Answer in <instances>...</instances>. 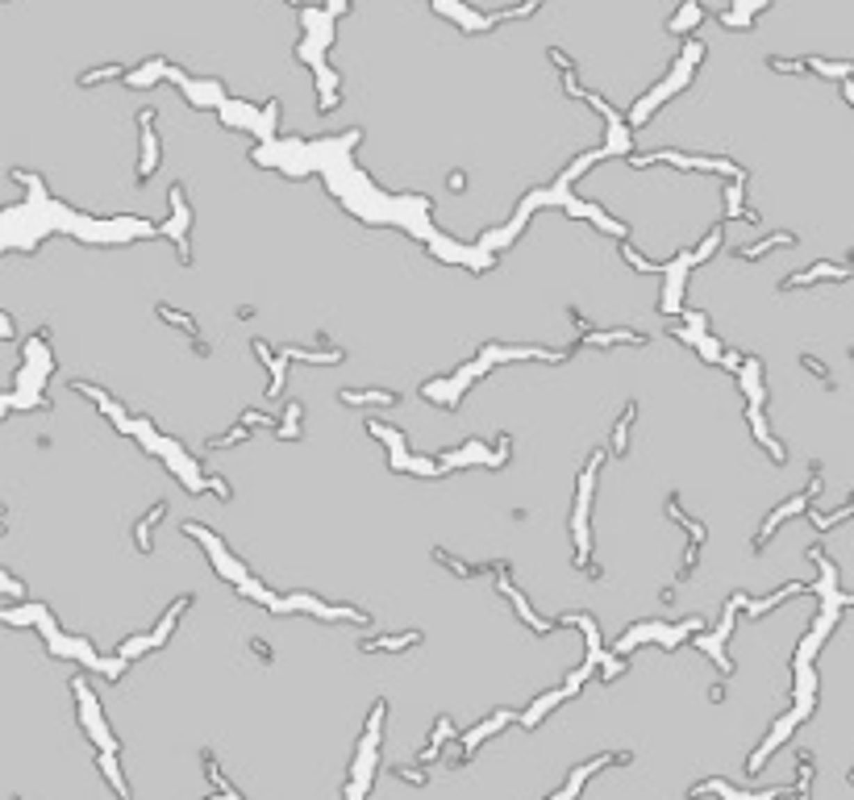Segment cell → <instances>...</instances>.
<instances>
[{
    "label": "cell",
    "mask_w": 854,
    "mask_h": 800,
    "mask_svg": "<svg viewBox=\"0 0 854 800\" xmlns=\"http://www.w3.org/2000/svg\"><path fill=\"white\" fill-rule=\"evenodd\" d=\"M250 650L263 659V663H271V646H263V642H250Z\"/></svg>",
    "instance_id": "cell-22"
},
{
    "label": "cell",
    "mask_w": 854,
    "mask_h": 800,
    "mask_svg": "<svg viewBox=\"0 0 854 800\" xmlns=\"http://www.w3.org/2000/svg\"><path fill=\"white\" fill-rule=\"evenodd\" d=\"M255 355H259V359H263V363H275V359H271V351H267V342H263V338H255Z\"/></svg>",
    "instance_id": "cell-21"
},
{
    "label": "cell",
    "mask_w": 854,
    "mask_h": 800,
    "mask_svg": "<svg viewBox=\"0 0 854 800\" xmlns=\"http://www.w3.org/2000/svg\"><path fill=\"white\" fill-rule=\"evenodd\" d=\"M792 242H796V234H771L767 242H755V246L738 250V259H759V255H767L771 246H792Z\"/></svg>",
    "instance_id": "cell-4"
},
{
    "label": "cell",
    "mask_w": 854,
    "mask_h": 800,
    "mask_svg": "<svg viewBox=\"0 0 854 800\" xmlns=\"http://www.w3.org/2000/svg\"><path fill=\"white\" fill-rule=\"evenodd\" d=\"M634 413H638V404L629 400V404H625V413H621V421H617V429H613V450H617V454H625V433H629Z\"/></svg>",
    "instance_id": "cell-9"
},
{
    "label": "cell",
    "mask_w": 854,
    "mask_h": 800,
    "mask_svg": "<svg viewBox=\"0 0 854 800\" xmlns=\"http://www.w3.org/2000/svg\"><path fill=\"white\" fill-rule=\"evenodd\" d=\"M163 513H167V500H159V504L138 521V550H150V529H154V521H159Z\"/></svg>",
    "instance_id": "cell-5"
},
{
    "label": "cell",
    "mask_w": 854,
    "mask_h": 800,
    "mask_svg": "<svg viewBox=\"0 0 854 800\" xmlns=\"http://www.w3.org/2000/svg\"><path fill=\"white\" fill-rule=\"evenodd\" d=\"M0 338H4V342L13 338V317H8V313H0Z\"/></svg>",
    "instance_id": "cell-20"
},
{
    "label": "cell",
    "mask_w": 854,
    "mask_h": 800,
    "mask_svg": "<svg viewBox=\"0 0 854 800\" xmlns=\"http://www.w3.org/2000/svg\"><path fill=\"white\" fill-rule=\"evenodd\" d=\"M296 421H300V400H288V413L280 421V438H300L296 433Z\"/></svg>",
    "instance_id": "cell-12"
},
{
    "label": "cell",
    "mask_w": 854,
    "mask_h": 800,
    "mask_svg": "<svg viewBox=\"0 0 854 800\" xmlns=\"http://www.w3.org/2000/svg\"><path fill=\"white\" fill-rule=\"evenodd\" d=\"M113 75H125L121 67H100V71H88V75H79V83L83 88H92V83H100V79H113Z\"/></svg>",
    "instance_id": "cell-17"
},
{
    "label": "cell",
    "mask_w": 854,
    "mask_h": 800,
    "mask_svg": "<svg viewBox=\"0 0 854 800\" xmlns=\"http://www.w3.org/2000/svg\"><path fill=\"white\" fill-rule=\"evenodd\" d=\"M392 776H396V780H409V784H417V788L426 784V776H421V771H413V767H392Z\"/></svg>",
    "instance_id": "cell-19"
},
{
    "label": "cell",
    "mask_w": 854,
    "mask_h": 800,
    "mask_svg": "<svg viewBox=\"0 0 854 800\" xmlns=\"http://www.w3.org/2000/svg\"><path fill=\"white\" fill-rule=\"evenodd\" d=\"M288 4H296V8H305V4H300V0H288Z\"/></svg>",
    "instance_id": "cell-23"
},
{
    "label": "cell",
    "mask_w": 854,
    "mask_h": 800,
    "mask_svg": "<svg viewBox=\"0 0 854 800\" xmlns=\"http://www.w3.org/2000/svg\"><path fill=\"white\" fill-rule=\"evenodd\" d=\"M413 642H421V634H401V638H363L359 646H363V650H405V646H413Z\"/></svg>",
    "instance_id": "cell-3"
},
{
    "label": "cell",
    "mask_w": 854,
    "mask_h": 800,
    "mask_svg": "<svg viewBox=\"0 0 854 800\" xmlns=\"http://www.w3.org/2000/svg\"><path fill=\"white\" fill-rule=\"evenodd\" d=\"M809 67L821 71V75H838V79H846L854 71V63H825V58H809Z\"/></svg>",
    "instance_id": "cell-13"
},
{
    "label": "cell",
    "mask_w": 854,
    "mask_h": 800,
    "mask_svg": "<svg viewBox=\"0 0 854 800\" xmlns=\"http://www.w3.org/2000/svg\"><path fill=\"white\" fill-rule=\"evenodd\" d=\"M800 367H809V371H813V376H817V380H821L825 388H834V380H830V371H825V363H821V359H813V355H800Z\"/></svg>",
    "instance_id": "cell-15"
},
{
    "label": "cell",
    "mask_w": 854,
    "mask_h": 800,
    "mask_svg": "<svg viewBox=\"0 0 854 800\" xmlns=\"http://www.w3.org/2000/svg\"><path fill=\"white\" fill-rule=\"evenodd\" d=\"M159 317H163V321H175V326H184L188 334H196V321H192L188 313H179V309H167V305H159Z\"/></svg>",
    "instance_id": "cell-14"
},
{
    "label": "cell",
    "mask_w": 854,
    "mask_h": 800,
    "mask_svg": "<svg viewBox=\"0 0 854 800\" xmlns=\"http://www.w3.org/2000/svg\"><path fill=\"white\" fill-rule=\"evenodd\" d=\"M700 17H704V8H700V4H696V0H688V4H684V8H679V17H675V21H671V33H684V29H688V25H696V21H700Z\"/></svg>",
    "instance_id": "cell-8"
},
{
    "label": "cell",
    "mask_w": 854,
    "mask_h": 800,
    "mask_svg": "<svg viewBox=\"0 0 854 800\" xmlns=\"http://www.w3.org/2000/svg\"><path fill=\"white\" fill-rule=\"evenodd\" d=\"M250 433H255V429H250V425H238V429H234V433H225V438H213V442H209V446H213V450H221V446H234V442H246V438H250Z\"/></svg>",
    "instance_id": "cell-16"
},
{
    "label": "cell",
    "mask_w": 854,
    "mask_h": 800,
    "mask_svg": "<svg viewBox=\"0 0 854 800\" xmlns=\"http://www.w3.org/2000/svg\"><path fill=\"white\" fill-rule=\"evenodd\" d=\"M342 400H346V404H401L396 392H355V388H346Z\"/></svg>",
    "instance_id": "cell-6"
},
{
    "label": "cell",
    "mask_w": 854,
    "mask_h": 800,
    "mask_svg": "<svg viewBox=\"0 0 854 800\" xmlns=\"http://www.w3.org/2000/svg\"><path fill=\"white\" fill-rule=\"evenodd\" d=\"M450 734H454V726H450V717H442V721H437V734H433V742H429L426 751H421V763H429V759H433V755L442 751V742H446Z\"/></svg>",
    "instance_id": "cell-10"
},
{
    "label": "cell",
    "mask_w": 854,
    "mask_h": 800,
    "mask_svg": "<svg viewBox=\"0 0 854 800\" xmlns=\"http://www.w3.org/2000/svg\"><path fill=\"white\" fill-rule=\"evenodd\" d=\"M621 259H625V263H629L634 271H667L663 263H646V259H642V255H638V250H634L629 242H621Z\"/></svg>",
    "instance_id": "cell-11"
},
{
    "label": "cell",
    "mask_w": 854,
    "mask_h": 800,
    "mask_svg": "<svg viewBox=\"0 0 854 800\" xmlns=\"http://www.w3.org/2000/svg\"><path fill=\"white\" fill-rule=\"evenodd\" d=\"M500 592H504V596H508V600H513V609H517V617H521V621H529V625H533V630H538V634H550V630H554V625H550V621H542V617H533V609H529V605H525V596H521V592H517V588H513V584H508V571H504V575H500Z\"/></svg>",
    "instance_id": "cell-2"
},
{
    "label": "cell",
    "mask_w": 854,
    "mask_h": 800,
    "mask_svg": "<svg viewBox=\"0 0 854 800\" xmlns=\"http://www.w3.org/2000/svg\"><path fill=\"white\" fill-rule=\"evenodd\" d=\"M159 159V142H154V109H142V167H138V184L150 179Z\"/></svg>",
    "instance_id": "cell-1"
},
{
    "label": "cell",
    "mask_w": 854,
    "mask_h": 800,
    "mask_svg": "<svg viewBox=\"0 0 854 800\" xmlns=\"http://www.w3.org/2000/svg\"><path fill=\"white\" fill-rule=\"evenodd\" d=\"M792 592H805V584H788V588H780V592H775V596H767V600H750V605H746V609H750V613H755V617H759V613H767V609H775V605H780V600H788V596H792Z\"/></svg>",
    "instance_id": "cell-7"
},
{
    "label": "cell",
    "mask_w": 854,
    "mask_h": 800,
    "mask_svg": "<svg viewBox=\"0 0 854 800\" xmlns=\"http://www.w3.org/2000/svg\"><path fill=\"white\" fill-rule=\"evenodd\" d=\"M0 584H4V592H8V596H17V600H25V588H21V584H17V579L8 575V571H0Z\"/></svg>",
    "instance_id": "cell-18"
}]
</instances>
